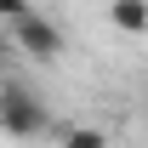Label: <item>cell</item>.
Instances as JSON below:
<instances>
[{
  "instance_id": "1",
  "label": "cell",
  "mask_w": 148,
  "mask_h": 148,
  "mask_svg": "<svg viewBox=\"0 0 148 148\" xmlns=\"http://www.w3.org/2000/svg\"><path fill=\"white\" fill-rule=\"evenodd\" d=\"M0 131L17 137V143L46 137V131H51V108H46L23 80H0Z\"/></svg>"
},
{
  "instance_id": "2",
  "label": "cell",
  "mask_w": 148,
  "mask_h": 148,
  "mask_svg": "<svg viewBox=\"0 0 148 148\" xmlns=\"http://www.w3.org/2000/svg\"><path fill=\"white\" fill-rule=\"evenodd\" d=\"M12 40H17L34 63H57V57H63V29H57L46 12H23V17L12 23Z\"/></svg>"
},
{
  "instance_id": "3",
  "label": "cell",
  "mask_w": 148,
  "mask_h": 148,
  "mask_svg": "<svg viewBox=\"0 0 148 148\" xmlns=\"http://www.w3.org/2000/svg\"><path fill=\"white\" fill-rule=\"evenodd\" d=\"M108 23L120 34H148V0H108Z\"/></svg>"
},
{
  "instance_id": "4",
  "label": "cell",
  "mask_w": 148,
  "mask_h": 148,
  "mask_svg": "<svg viewBox=\"0 0 148 148\" xmlns=\"http://www.w3.org/2000/svg\"><path fill=\"white\" fill-rule=\"evenodd\" d=\"M63 148H108V143L97 125H74V131H63Z\"/></svg>"
},
{
  "instance_id": "5",
  "label": "cell",
  "mask_w": 148,
  "mask_h": 148,
  "mask_svg": "<svg viewBox=\"0 0 148 148\" xmlns=\"http://www.w3.org/2000/svg\"><path fill=\"white\" fill-rule=\"evenodd\" d=\"M23 12H29V0H0V23H17Z\"/></svg>"
}]
</instances>
